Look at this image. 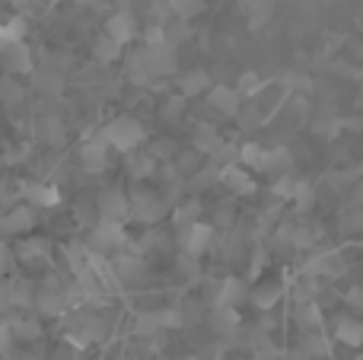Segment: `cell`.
Segmentation results:
<instances>
[{
    "instance_id": "6da1fadb",
    "label": "cell",
    "mask_w": 363,
    "mask_h": 360,
    "mask_svg": "<svg viewBox=\"0 0 363 360\" xmlns=\"http://www.w3.org/2000/svg\"><path fill=\"white\" fill-rule=\"evenodd\" d=\"M99 134L108 144V150H118V153H134L147 140L144 125H140L138 118H131V115H118V118H112Z\"/></svg>"
},
{
    "instance_id": "7a4b0ae2",
    "label": "cell",
    "mask_w": 363,
    "mask_h": 360,
    "mask_svg": "<svg viewBox=\"0 0 363 360\" xmlns=\"http://www.w3.org/2000/svg\"><path fill=\"white\" fill-rule=\"evenodd\" d=\"M213 240H217V227H213V223H204V220H194V223H188V227L179 230L182 252L198 255V259L213 246Z\"/></svg>"
},
{
    "instance_id": "3957f363",
    "label": "cell",
    "mask_w": 363,
    "mask_h": 360,
    "mask_svg": "<svg viewBox=\"0 0 363 360\" xmlns=\"http://www.w3.org/2000/svg\"><path fill=\"white\" fill-rule=\"evenodd\" d=\"M140 55H144V61H147V67H150L153 80H160V77H169V74H176V67H179L176 45H169V42H160V45H144V48H140Z\"/></svg>"
},
{
    "instance_id": "277c9868",
    "label": "cell",
    "mask_w": 363,
    "mask_h": 360,
    "mask_svg": "<svg viewBox=\"0 0 363 360\" xmlns=\"http://www.w3.org/2000/svg\"><path fill=\"white\" fill-rule=\"evenodd\" d=\"M125 242H128L125 223H118V220H99L93 230V236H89L93 252H115V249H121Z\"/></svg>"
},
{
    "instance_id": "5b68a950",
    "label": "cell",
    "mask_w": 363,
    "mask_h": 360,
    "mask_svg": "<svg viewBox=\"0 0 363 360\" xmlns=\"http://www.w3.org/2000/svg\"><path fill=\"white\" fill-rule=\"evenodd\" d=\"M166 210H169V204H166L163 195H153V191H138V195L131 198V217L140 223H157L166 217Z\"/></svg>"
},
{
    "instance_id": "8992f818",
    "label": "cell",
    "mask_w": 363,
    "mask_h": 360,
    "mask_svg": "<svg viewBox=\"0 0 363 360\" xmlns=\"http://www.w3.org/2000/svg\"><path fill=\"white\" fill-rule=\"evenodd\" d=\"M211 332L220 338V342L230 344L233 338L239 335V329H242V319H239V310L236 306H213L211 310Z\"/></svg>"
},
{
    "instance_id": "52a82bcc",
    "label": "cell",
    "mask_w": 363,
    "mask_h": 360,
    "mask_svg": "<svg viewBox=\"0 0 363 360\" xmlns=\"http://www.w3.org/2000/svg\"><path fill=\"white\" fill-rule=\"evenodd\" d=\"M32 230H35V210H32V204L10 208L0 217V236H26Z\"/></svg>"
},
{
    "instance_id": "ba28073f",
    "label": "cell",
    "mask_w": 363,
    "mask_h": 360,
    "mask_svg": "<svg viewBox=\"0 0 363 360\" xmlns=\"http://www.w3.org/2000/svg\"><path fill=\"white\" fill-rule=\"evenodd\" d=\"M207 102H211V108H217L220 115H226V118H236L239 106H242V96H239L236 86L217 83V86L207 89Z\"/></svg>"
},
{
    "instance_id": "9c48e42d",
    "label": "cell",
    "mask_w": 363,
    "mask_h": 360,
    "mask_svg": "<svg viewBox=\"0 0 363 360\" xmlns=\"http://www.w3.org/2000/svg\"><path fill=\"white\" fill-rule=\"evenodd\" d=\"M220 179L226 182V189H230L233 195H255L258 191V182H255V176H252V169H245V166H239V163L223 166Z\"/></svg>"
},
{
    "instance_id": "30bf717a",
    "label": "cell",
    "mask_w": 363,
    "mask_h": 360,
    "mask_svg": "<svg viewBox=\"0 0 363 360\" xmlns=\"http://www.w3.org/2000/svg\"><path fill=\"white\" fill-rule=\"evenodd\" d=\"M80 163L86 172H102L108 166V144L102 140V134H96V137L83 140L80 147Z\"/></svg>"
},
{
    "instance_id": "8fae6325",
    "label": "cell",
    "mask_w": 363,
    "mask_h": 360,
    "mask_svg": "<svg viewBox=\"0 0 363 360\" xmlns=\"http://www.w3.org/2000/svg\"><path fill=\"white\" fill-rule=\"evenodd\" d=\"M106 35L121 45L134 42V38H138V19H134V13H128V10L112 13V16L106 19Z\"/></svg>"
},
{
    "instance_id": "7c38bea8",
    "label": "cell",
    "mask_w": 363,
    "mask_h": 360,
    "mask_svg": "<svg viewBox=\"0 0 363 360\" xmlns=\"http://www.w3.org/2000/svg\"><path fill=\"white\" fill-rule=\"evenodd\" d=\"M0 61H4L6 74H13V77H23L32 70V55H29V48H26V42L4 45V48H0Z\"/></svg>"
},
{
    "instance_id": "4fadbf2b",
    "label": "cell",
    "mask_w": 363,
    "mask_h": 360,
    "mask_svg": "<svg viewBox=\"0 0 363 360\" xmlns=\"http://www.w3.org/2000/svg\"><path fill=\"white\" fill-rule=\"evenodd\" d=\"M128 217H131V198H125V191H106L99 198V220L125 223Z\"/></svg>"
},
{
    "instance_id": "5bb4252c",
    "label": "cell",
    "mask_w": 363,
    "mask_h": 360,
    "mask_svg": "<svg viewBox=\"0 0 363 360\" xmlns=\"http://www.w3.org/2000/svg\"><path fill=\"white\" fill-rule=\"evenodd\" d=\"M16 255H19V261H23V265L35 268V265H42V261L51 255V242L42 240V236H29V233H26L23 242L16 246Z\"/></svg>"
},
{
    "instance_id": "9a60e30c",
    "label": "cell",
    "mask_w": 363,
    "mask_h": 360,
    "mask_svg": "<svg viewBox=\"0 0 363 360\" xmlns=\"http://www.w3.org/2000/svg\"><path fill=\"white\" fill-rule=\"evenodd\" d=\"M242 300H249V291H245V284L239 278L220 281L217 293H213V306H236V310H239V303H242Z\"/></svg>"
},
{
    "instance_id": "2e32d148",
    "label": "cell",
    "mask_w": 363,
    "mask_h": 360,
    "mask_svg": "<svg viewBox=\"0 0 363 360\" xmlns=\"http://www.w3.org/2000/svg\"><path fill=\"white\" fill-rule=\"evenodd\" d=\"M335 338L347 348H360L363 344V319L360 316H338L335 322Z\"/></svg>"
},
{
    "instance_id": "e0dca14e",
    "label": "cell",
    "mask_w": 363,
    "mask_h": 360,
    "mask_svg": "<svg viewBox=\"0 0 363 360\" xmlns=\"http://www.w3.org/2000/svg\"><path fill=\"white\" fill-rule=\"evenodd\" d=\"M211 86H213L211 74H207V70H201V67H194V70H188V74H182V80H179V93L185 96V99H194V96L207 93Z\"/></svg>"
},
{
    "instance_id": "ac0fdd59",
    "label": "cell",
    "mask_w": 363,
    "mask_h": 360,
    "mask_svg": "<svg viewBox=\"0 0 363 360\" xmlns=\"http://www.w3.org/2000/svg\"><path fill=\"white\" fill-rule=\"evenodd\" d=\"M281 297H284V287L281 284H258L255 291H249V300L255 303V310H262V313H271L277 303H281Z\"/></svg>"
},
{
    "instance_id": "d6986e66",
    "label": "cell",
    "mask_w": 363,
    "mask_h": 360,
    "mask_svg": "<svg viewBox=\"0 0 363 360\" xmlns=\"http://www.w3.org/2000/svg\"><path fill=\"white\" fill-rule=\"evenodd\" d=\"M290 166H294V157H290L287 147L264 150V159H262V172H264V176H281V172H290Z\"/></svg>"
},
{
    "instance_id": "ffe728a7",
    "label": "cell",
    "mask_w": 363,
    "mask_h": 360,
    "mask_svg": "<svg viewBox=\"0 0 363 360\" xmlns=\"http://www.w3.org/2000/svg\"><path fill=\"white\" fill-rule=\"evenodd\" d=\"M166 325H163V310H150V313H140L138 319H134V335L140 338H153L160 335Z\"/></svg>"
},
{
    "instance_id": "44dd1931",
    "label": "cell",
    "mask_w": 363,
    "mask_h": 360,
    "mask_svg": "<svg viewBox=\"0 0 363 360\" xmlns=\"http://www.w3.org/2000/svg\"><path fill=\"white\" fill-rule=\"evenodd\" d=\"M201 220V201L198 198H185V201H179L176 208H172V223H176V230L188 227V223Z\"/></svg>"
},
{
    "instance_id": "7402d4cb",
    "label": "cell",
    "mask_w": 363,
    "mask_h": 360,
    "mask_svg": "<svg viewBox=\"0 0 363 360\" xmlns=\"http://www.w3.org/2000/svg\"><path fill=\"white\" fill-rule=\"evenodd\" d=\"M121 51H125V45H121V42H115V38H108L106 32H102V35L96 38V45H93V55H96V61H102V64H112V61H118V57H121Z\"/></svg>"
},
{
    "instance_id": "603a6c76",
    "label": "cell",
    "mask_w": 363,
    "mask_h": 360,
    "mask_svg": "<svg viewBox=\"0 0 363 360\" xmlns=\"http://www.w3.org/2000/svg\"><path fill=\"white\" fill-rule=\"evenodd\" d=\"M26 198H29L32 208H57V204H61V195H57V189H51V185H32V189L26 191Z\"/></svg>"
},
{
    "instance_id": "cb8c5ba5",
    "label": "cell",
    "mask_w": 363,
    "mask_h": 360,
    "mask_svg": "<svg viewBox=\"0 0 363 360\" xmlns=\"http://www.w3.org/2000/svg\"><path fill=\"white\" fill-rule=\"evenodd\" d=\"M296 322H300V329L313 332L322 325V310L315 300H309V303H296Z\"/></svg>"
},
{
    "instance_id": "d4e9b609",
    "label": "cell",
    "mask_w": 363,
    "mask_h": 360,
    "mask_svg": "<svg viewBox=\"0 0 363 360\" xmlns=\"http://www.w3.org/2000/svg\"><path fill=\"white\" fill-rule=\"evenodd\" d=\"M217 147H220V134L213 131L211 125H198V134H194V150H198L201 157H211Z\"/></svg>"
},
{
    "instance_id": "484cf974",
    "label": "cell",
    "mask_w": 363,
    "mask_h": 360,
    "mask_svg": "<svg viewBox=\"0 0 363 360\" xmlns=\"http://www.w3.org/2000/svg\"><path fill=\"white\" fill-rule=\"evenodd\" d=\"M264 86H268V80H262L255 70H245V74H239V83H236V89H239V96H242V99H255V96L262 93Z\"/></svg>"
},
{
    "instance_id": "4316f807",
    "label": "cell",
    "mask_w": 363,
    "mask_h": 360,
    "mask_svg": "<svg viewBox=\"0 0 363 360\" xmlns=\"http://www.w3.org/2000/svg\"><path fill=\"white\" fill-rule=\"evenodd\" d=\"M236 121H239V131H255V128H262L264 125L262 106H239Z\"/></svg>"
},
{
    "instance_id": "83f0119b",
    "label": "cell",
    "mask_w": 363,
    "mask_h": 360,
    "mask_svg": "<svg viewBox=\"0 0 363 360\" xmlns=\"http://www.w3.org/2000/svg\"><path fill=\"white\" fill-rule=\"evenodd\" d=\"M13 42H26V23L23 19H6L0 23V48Z\"/></svg>"
},
{
    "instance_id": "f1b7e54d",
    "label": "cell",
    "mask_w": 363,
    "mask_h": 360,
    "mask_svg": "<svg viewBox=\"0 0 363 360\" xmlns=\"http://www.w3.org/2000/svg\"><path fill=\"white\" fill-rule=\"evenodd\" d=\"M300 182H303V179H294V176H287V172H281V176H274V185H271V191H274L277 198H284V201H294Z\"/></svg>"
},
{
    "instance_id": "f546056e",
    "label": "cell",
    "mask_w": 363,
    "mask_h": 360,
    "mask_svg": "<svg viewBox=\"0 0 363 360\" xmlns=\"http://www.w3.org/2000/svg\"><path fill=\"white\" fill-rule=\"evenodd\" d=\"M262 159H264V147H258V144H242L239 147V166L262 172Z\"/></svg>"
},
{
    "instance_id": "4dcf8cb0",
    "label": "cell",
    "mask_w": 363,
    "mask_h": 360,
    "mask_svg": "<svg viewBox=\"0 0 363 360\" xmlns=\"http://www.w3.org/2000/svg\"><path fill=\"white\" fill-rule=\"evenodd\" d=\"M207 0H169V10L176 13L179 19H194L201 10H204Z\"/></svg>"
},
{
    "instance_id": "1f68e13d",
    "label": "cell",
    "mask_w": 363,
    "mask_h": 360,
    "mask_svg": "<svg viewBox=\"0 0 363 360\" xmlns=\"http://www.w3.org/2000/svg\"><path fill=\"white\" fill-rule=\"evenodd\" d=\"M319 230L313 227H294V240H290V246L294 249H315V242H319Z\"/></svg>"
},
{
    "instance_id": "d6a6232c",
    "label": "cell",
    "mask_w": 363,
    "mask_h": 360,
    "mask_svg": "<svg viewBox=\"0 0 363 360\" xmlns=\"http://www.w3.org/2000/svg\"><path fill=\"white\" fill-rule=\"evenodd\" d=\"M140 268H144V261H140V255H121L118 261H115V271L121 274V278H138Z\"/></svg>"
},
{
    "instance_id": "836d02e7",
    "label": "cell",
    "mask_w": 363,
    "mask_h": 360,
    "mask_svg": "<svg viewBox=\"0 0 363 360\" xmlns=\"http://www.w3.org/2000/svg\"><path fill=\"white\" fill-rule=\"evenodd\" d=\"M172 163H176V169L182 172V179H188V176H191V172L201 166V153H198V150H191V153H176V159H172Z\"/></svg>"
},
{
    "instance_id": "e575fe53",
    "label": "cell",
    "mask_w": 363,
    "mask_h": 360,
    "mask_svg": "<svg viewBox=\"0 0 363 360\" xmlns=\"http://www.w3.org/2000/svg\"><path fill=\"white\" fill-rule=\"evenodd\" d=\"M157 169V157H138V159H131V176L138 179V182H144L150 172Z\"/></svg>"
},
{
    "instance_id": "d590c367",
    "label": "cell",
    "mask_w": 363,
    "mask_h": 360,
    "mask_svg": "<svg viewBox=\"0 0 363 360\" xmlns=\"http://www.w3.org/2000/svg\"><path fill=\"white\" fill-rule=\"evenodd\" d=\"M10 332H13V338H26V342H29V338H35L38 332V322H32V319H16V322H10Z\"/></svg>"
},
{
    "instance_id": "8d00e7d4",
    "label": "cell",
    "mask_w": 363,
    "mask_h": 360,
    "mask_svg": "<svg viewBox=\"0 0 363 360\" xmlns=\"http://www.w3.org/2000/svg\"><path fill=\"white\" fill-rule=\"evenodd\" d=\"M345 306L354 313V316H363V287L354 284L345 291Z\"/></svg>"
},
{
    "instance_id": "74e56055",
    "label": "cell",
    "mask_w": 363,
    "mask_h": 360,
    "mask_svg": "<svg viewBox=\"0 0 363 360\" xmlns=\"http://www.w3.org/2000/svg\"><path fill=\"white\" fill-rule=\"evenodd\" d=\"M179 271L185 274V278H198V255L182 252V259H179Z\"/></svg>"
},
{
    "instance_id": "f35d334b",
    "label": "cell",
    "mask_w": 363,
    "mask_h": 360,
    "mask_svg": "<svg viewBox=\"0 0 363 360\" xmlns=\"http://www.w3.org/2000/svg\"><path fill=\"white\" fill-rule=\"evenodd\" d=\"M182 106H185V96L179 93V96H172V99L166 102V112H163V115H166L169 121H172V118H179V115H182Z\"/></svg>"
},
{
    "instance_id": "ab89813d",
    "label": "cell",
    "mask_w": 363,
    "mask_h": 360,
    "mask_svg": "<svg viewBox=\"0 0 363 360\" xmlns=\"http://www.w3.org/2000/svg\"><path fill=\"white\" fill-rule=\"evenodd\" d=\"M10 342H13L10 322H4V319H0V351H6V348H10Z\"/></svg>"
},
{
    "instance_id": "60d3db41",
    "label": "cell",
    "mask_w": 363,
    "mask_h": 360,
    "mask_svg": "<svg viewBox=\"0 0 363 360\" xmlns=\"http://www.w3.org/2000/svg\"><path fill=\"white\" fill-rule=\"evenodd\" d=\"M4 268H6V249L0 246V274H4Z\"/></svg>"
},
{
    "instance_id": "b9f144b4",
    "label": "cell",
    "mask_w": 363,
    "mask_h": 360,
    "mask_svg": "<svg viewBox=\"0 0 363 360\" xmlns=\"http://www.w3.org/2000/svg\"><path fill=\"white\" fill-rule=\"evenodd\" d=\"M185 360H201V357H185Z\"/></svg>"
},
{
    "instance_id": "7bdbcfd3",
    "label": "cell",
    "mask_w": 363,
    "mask_h": 360,
    "mask_svg": "<svg viewBox=\"0 0 363 360\" xmlns=\"http://www.w3.org/2000/svg\"><path fill=\"white\" fill-rule=\"evenodd\" d=\"M242 360H258V357H242Z\"/></svg>"
},
{
    "instance_id": "ee69618b",
    "label": "cell",
    "mask_w": 363,
    "mask_h": 360,
    "mask_svg": "<svg viewBox=\"0 0 363 360\" xmlns=\"http://www.w3.org/2000/svg\"><path fill=\"white\" fill-rule=\"evenodd\" d=\"M360 55H363V51H360Z\"/></svg>"
}]
</instances>
